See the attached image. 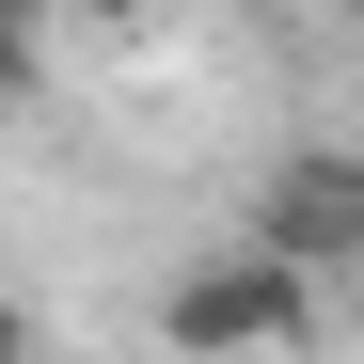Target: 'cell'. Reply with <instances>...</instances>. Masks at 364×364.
Segmentation results:
<instances>
[{
    "mask_svg": "<svg viewBox=\"0 0 364 364\" xmlns=\"http://www.w3.org/2000/svg\"><path fill=\"white\" fill-rule=\"evenodd\" d=\"M159 333L191 348V364H269V348H317V285L237 237V254H191V269L159 285Z\"/></svg>",
    "mask_w": 364,
    "mask_h": 364,
    "instance_id": "cell-1",
    "label": "cell"
},
{
    "mask_svg": "<svg viewBox=\"0 0 364 364\" xmlns=\"http://www.w3.org/2000/svg\"><path fill=\"white\" fill-rule=\"evenodd\" d=\"M254 254H285L301 285H364V143H301V159H269Z\"/></svg>",
    "mask_w": 364,
    "mask_h": 364,
    "instance_id": "cell-2",
    "label": "cell"
},
{
    "mask_svg": "<svg viewBox=\"0 0 364 364\" xmlns=\"http://www.w3.org/2000/svg\"><path fill=\"white\" fill-rule=\"evenodd\" d=\"M32 48H48V16H32V0H0V111L32 95Z\"/></svg>",
    "mask_w": 364,
    "mask_h": 364,
    "instance_id": "cell-3",
    "label": "cell"
},
{
    "mask_svg": "<svg viewBox=\"0 0 364 364\" xmlns=\"http://www.w3.org/2000/svg\"><path fill=\"white\" fill-rule=\"evenodd\" d=\"M0 364H48V333H32V301L0 285Z\"/></svg>",
    "mask_w": 364,
    "mask_h": 364,
    "instance_id": "cell-4",
    "label": "cell"
},
{
    "mask_svg": "<svg viewBox=\"0 0 364 364\" xmlns=\"http://www.w3.org/2000/svg\"><path fill=\"white\" fill-rule=\"evenodd\" d=\"M32 16H111V0H32Z\"/></svg>",
    "mask_w": 364,
    "mask_h": 364,
    "instance_id": "cell-5",
    "label": "cell"
},
{
    "mask_svg": "<svg viewBox=\"0 0 364 364\" xmlns=\"http://www.w3.org/2000/svg\"><path fill=\"white\" fill-rule=\"evenodd\" d=\"M317 16H364V0H317Z\"/></svg>",
    "mask_w": 364,
    "mask_h": 364,
    "instance_id": "cell-6",
    "label": "cell"
}]
</instances>
